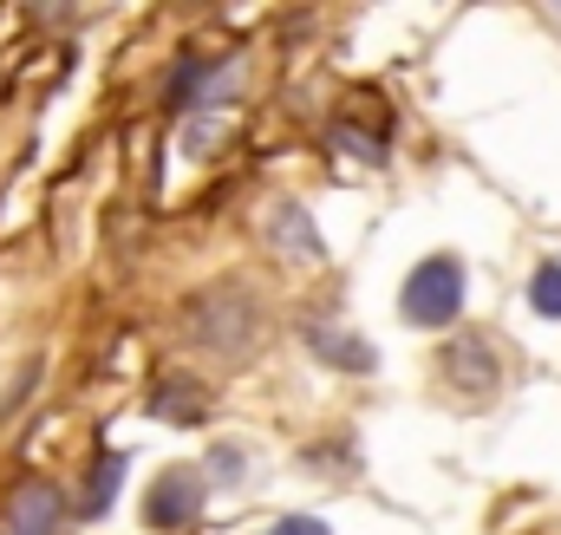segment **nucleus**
Wrapping results in <instances>:
<instances>
[{
  "instance_id": "nucleus-8",
  "label": "nucleus",
  "mask_w": 561,
  "mask_h": 535,
  "mask_svg": "<svg viewBox=\"0 0 561 535\" xmlns=\"http://www.w3.org/2000/svg\"><path fill=\"white\" fill-rule=\"evenodd\" d=\"M275 535H327V523L320 516H287V523H275Z\"/></svg>"
},
{
  "instance_id": "nucleus-4",
  "label": "nucleus",
  "mask_w": 561,
  "mask_h": 535,
  "mask_svg": "<svg viewBox=\"0 0 561 535\" xmlns=\"http://www.w3.org/2000/svg\"><path fill=\"white\" fill-rule=\"evenodd\" d=\"M118 483H125V457H118V451H105V457L92 464V477H85V510H92V516H105V510L118 503Z\"/></svg>"
},
{
  "instance_id": "nucleus-2",
  "label": "nucleus",
  "mask_w": 561,
  "mask_h": 535,
  "mask_svg": "<svg viewBox=\"0 0 561 535\" xmlns=\"http://www.w3.org/2000/svg\"><path fill=\"white\" fill-rule=\"evenodd\" d=\"M7 535H66V497L46 477H26L7 503Z\"/></svg>"
},
{
  "instance_id": "nucleus-7",
  "label": "nucleus",
  "mask_w": 561,
  "mask_h": 535,
  "mask_svg": "<svg viewBox=\"0 0 561 535\" xmlns=\"http://www.w3.org/2000/svg\"><path fill=\"white\" fill-rule=\"evenodd\" d=\"M280 242H287V249H294V262H313V255H320V242H313V229H300V216H294V209H280Z\"/></svg>"
},
{
  "instance_id": "nucleus-1",
  "label": "nucleus",
  "mask_w": 561,
  "mask_h": 535,
  "mask_svg": "<svg viewBox=\"0 0 561 535\" xmlns=\"http://www.w3.org/2000/svg\"><path fill=\"white\" fill-rule=\"evenodd\" d=\"M399 307H405V320H412V327H450V320L463 314V268L450 262V255L419 262L412 274H405Z\"/></svg>"
},
{
  "instance_id": "nucleus-6",
  "label": "nucleus",
  "mask_w": 561,
  "mask_h": 535,
  "mask_svg": "<svg viewBox=\"0 0 561 535\" xmlns=\"http://www.w3.org/2000/svg\"><path fill=\"white\" fill-rule=\"evenodd\" d=\"M529 307H536L542 320H561V262H542L529 274Z\"/></svg>"
},
{
  "instance_id": "nucleus-3",
  "label": "nucleus",
  "mask_w": 561,
  "mask_h": 535,
  "mask_svg": "<svg viewBox=\"0 0 561 535\" xmlns=\"http://www.w3.org/2000/svg\"><path fill=\"white\" fill-rule=\"evenodd\" d=\"M203 510V477L196 470H163L144 497V523L150 530H183L190 516Z\"/></svg>"
},
{
  "instance_id": "nucleus-5",
  "label": "nucleus",
  "mask_w": 561,
  "mask_h": 535,
  "mask_svg": "<svg viewBox=\"0 0 561 535\" xmlns=\"http://www.w3.org/2000/svg\"><path fill=\"white\" fill-rule=\"evenodd\" d=\"M203 405H209L203 386H163V392H157V418H170V424H196Z\"/></svg>"
}]
</instances>
